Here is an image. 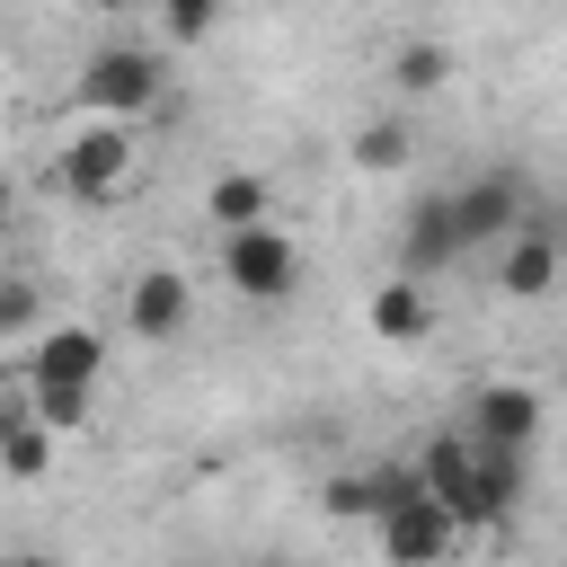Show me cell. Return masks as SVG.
<instances>
[{
	"label": "cell",
	"instance_id": "cell-5",
	"mask_svg": "<svg viewBox=\"0 0 567 567\" xmlns=\"http://www.w3.org/2000/svg\"><path fill=\"white\" fill-rule=\"evenodd\" d=\"M372 532H381V558H390V567H443V558L461 549V523H452L425 487H408Z\"/></svg>",
	"mask_w": 567,
	"mask_h": 567
},
{
	"label": "cell",
	"instance_id": "cell-9",
	"mask_svg": "<svg viewBox=\"0 0 567 567\" xmlns=\"http://www.w3.org/2000/svg\"><path fill=\"white\" fill-rule=\"evenodd\" d=\"M97 372H106V337L97 328L62 319V328L27 337V381H80V390H97Z\"/></svg>",
	"mask_w": 567,
	"mask_h": 567
},
{
	"label": "cell",
	"instance_id": "cell-14",
	"mask_svg": "<svg viewBox=\"0 0 567 567\" xmlns=\"http://www.w3.org/2000/svg\"><path fill=\"white\" fill-rule=\"evenodd\" d=\"M204 213H213V230H248V221H275V186H266L257 168H221V177L204 186Z\"/></svg>",
	"mask_w": 567,
	"mask_h": 567
},
{
	"label": "cell",
	"instance_id": "cell-17",
	"mask_svg": "<svg viewBox=\"0 0 567 567\" xmlns=\"http://www.w3.org/2000/svg\"><path fill=\"white\" fill-rule=\"evenodd\" d=\"M53 443H62L53 425H35V416H18V425L0 434V478H44V470H53Z\"/></svg>",
	"mask_w": 567,
	"mask_h": 567
},
{
	"label": "cell",
	"instance_id": "cell-13",
	"mask_svg": "<svg viewBox=\"0 0 567 567\" xmlns=\"http://www.w3.org/2000/svg\"><path fill=\"white\" fill-rule=\"evenodd\" d=\"M452 257H461V239H452V204H443V195H425V204L408 213V230H399V275H416V284H425V275H443Z\"/></svg>",
	"mask_w": 567,
	"mask_h": 567
},
{
	"label": "cell",
	"instance_id": "cell-4",
	"mask_svg": "<svg viewBox=\"0 0 567 567\" xmlns=\"http://www.w3.org/2000/svg\"><path fill=\"white\" fill-rule=\"evenodd\" d=\"M80 106L142 124V115L159 106V53H142V44H97V53L80 62Z\"/></svg>",
	"mask_w": 567,
	"mask_h": 567
},
{
	"label": "cell",
	"instance_id": "cell-11",
	"mask_svg": "<svg viewBox=\"0 0 567 567\" xmlns=\"http://www.w3.org/2000/svg\"><path fill=\"white\" fill-rule=\"evenodd\" d=\"M470 434H478V443H514V452H523V443L540 434V390H532V381H487V390L470 399Z\"/></svg>",
	"mask_w": 567,
	"mask_h": 567
},
{
	"label": "cell",
	"instance_id": "cell-8",
	"mask_svg": "<svg viewBox=\"0 0 567 567\" xmlns=\"http://www.w3.org/2000/svg\"><path fill=\"white\" fill-rule=\"evenodd\" d=\"M186 310H195V284H186L177 266H142V275L124 284V328H133L142 346H168V337L186 328Z\"/></svg>",
	"mask_w": 567,
	"mask_h": 567
},
{
	"label": "cell",
	"instance_id": "cell-23",
	"mask_svg": "<svg viewBox=\"0 0 567 567\" xmlns=\"http://www.w3.org/2000/svg\"><path fill=\"white\" fill-rule=\"evenodd\" d=\"M80 9H97V18H124V9H142V0H80Z\"/></svg>",
	"mask_w": 567,
	"mask_h": 567
},
{
	"label": "cell",
	"instance_id": "cell-20",
	"mask_svg": "<svg viewBox=\"0 0 567 567\" xmlns=\"http://www.w3.org/2000/svg\"><path fill=\"white\" fill-rule=\"evenodd\" d=\"M9 337H35V284H18V275L0 284V346Z\"/></svg>",
	"mask_w": 567,
	"mask_h": 567
},
{
	"label": "cell",
	"instance_id": "cell-10",
	"mask_svg": "<svg viewBox=\"0 0 567 567\" xmlns=\"http://www.w3.org/2000/svg\"><path fill=\"white\" fill-rule=\"evenodd\" d=\"M363 328H372L381 346H425V337H434V292H425L416 275H390V284H372Z\"/></svg>",
	"mask_w": 567,
	"mask_h": 567
},
{
	"label": "cell",
	"instance_id": "cell-24",
	"mask_svg": "<svg viewBox=\"0 0 567 567\" xmlns=\"http://www.w3.org/2000/svg\"><path fill=\"white\" fill-rule=\"evenodd\" d=\"M9 204H18V186H9V168H0V221H9Z\"/></svg>",
	"mask_w": 567,
	"mask_h": 567
},
{
	"label": "cell",
	"instance_id": "cell-15",
	"mask_svg": "<svg viewBox=\"0 0 567 567\" xmlns=\"http://www.w3.org/2000/svg\"><path fill=\"white\" fill-rule=\"evenodd\" d=\"M452 80V44H434V35H408L399 53H390V89L399 97H434Z\"/></svg>",
	"mask_w": 567,
	"mask_h": 567
},
{
	"label": "cell",
	"instance_id": "cell-22",
	"mask_svg": "<svg viewBox=\"0 0 567 567\" xmlns=\"http://www.w3.org/2000/svg\"><path fill=\"white\" fill-rule=\"evenodd\" d=\"M9 567H71V558H53V549H18Z\"/></svg>",
	"mask_w": 567,
	"mask_h": 567
},
{
	"label": "cell",
	"instance_id": "cell-3",
	"mask_svg": "<svg viewBox=\"0 0 567 567\" xmlns=\"http://www.w3.org/2000/svg\"><path fill=\"white\" fill-rule=\"evenodd\" d=\"M221 284L239 292V301H292V284H301V248H292V230L284 221H248V230H221Z\"/></svg>",
	"mask_w": 567,
	"mask_h": 567
},
{
	"label": "cell",
	"instance_id": "cell-21",
	"mask_svg": "<svg viewBox=\"0 0 567 567\" xmlns=\"http://www.w3.org/2000/svg\"><path fill=\"white\" fill-rule=\"evenodd\" d=\"M27 416V363H0V434Z\"/></svg>",
	"mask_w": 567,
	"mask_h": 567
},
{
	"label": "cell",
	"instance_id": "cell-2",
	"mask_svg": "<svg viewBox=\"0 0 567 567\" xmlns=\"http://www.w3.org/2000/svg\"><path fill=\"white\" fill-rule=\"evenodd\" d=\"M133 168H142V124H124V115H89V124H71V142L53 151V177H62V195H80V204H115V195L133 186Z\"/></svg>",
	"mask_w": 567,
	"mask_h": 567
},
{
	"label": "cell",
	"instance_id": "cell-25",
	"mask_svg": "<svg viewBox=\"0 0 567 567\" xmlns=\"http://www.w3.org/2000/svg\"><path fill=\"white\" fill-rule=\"evenodd\" d=\"M257 567H284V558H257Z\"/></svg>",
	"mask_w": 567,
	"mask_h": 567
},
{
	"label": "cell",
	"instance_id": "cell-19",
	"mask_svg": "<svg viewBox=\"0 0 567 567\" xmlns=\"http://www.w3.org/2000/svg\"><path fill=\"white\" fill-rule=\"evenodd\" d=\"M151 9H159V35L168 44H204L221 27V0H151Z\"/></svg>",
	"mask_w": 567,
	"mask_h": 567
},
{
	"label": "cell",
	"instance_id": "cell-16",
	"mask_svg": "<svg viewBox=\"0 0 567 567\" xmlns=\"http://www.w3.org/2000/svg\"><path fill=\"white\" fill-rule=\"evenodd\" d=\"M89 399H97V390H80V381H27V416H35V425H53L62 443L89 425Z\"/></svg>",
	"mask_w": 567,
	"mask_h": 567
},
{
	"label": "cell",
	"instance_id": "cell-12",
	"mask_svg": "<svg viewBox=\"0 0 567 567\" xmlns=\"http://www.w3.org/2000/svg\"><path fill=\"white\" fill-rule=\"evenodd\" d=\"M408 487H416V470H337L319 505H328L337 523H381V514H390Z\"/></svg>",
	"mask_w": 567,
	"mask_h": 567
},
{
	"label": "cell",
	"instance_id": "cell-1",
	"mask_svg": "<svg viewBox=\"0 0 567 567\" xmlns=\"http://www.w3.org/2000/svg\"><path fill=\"white\" fill-rule=\"evenodd\" d=\"M416 487H425L461 532H496V523L523 505V452H514V443H478V434L461 425V434H434V443H425Z\"/></svg>",
	"mask_w": 567,
	"mask_h": 567
},
{
	"label": "cell",
	"instance_id": "cell-6",
	"mask_svg": "<svg viewBox=\"0 0 567 567\" xmlns=\"http://www.w3.org/2000/svg\"><path fill=\"white\" fill-rule=\"evenodd\" d=\"M443 204H452V239H461V257H470V248H496L505 230L532 221V213H523V177H496V168L470 177V186H452Z\"/></svg>",
	"mask_w": 567,
	"mask_h": 567
},
{
	"label": "cell",
	"instance_id": "cell-18",
	"mask_svg": "<svg viewBox=\"0 0 567 567\" xmlns=\"http://www.w3.org/2000/svg\"><path fill=\"white\" fill-rule=\"evenodd\" d=\"M346 151H354V168L390 177V168H408V151H416V142H408V124H399V115H372V124H363Z\"/></svg>",
	"mask_w": 567,
	"mask_h": 567
},
{
	"label": "cell",
	"instance_id": "cell-7",
	"mask_svg": "<svg viewBox=\"0 0 567 567\" xmlns=\"http://www.w3.org/2000/svg\"><path fill=\"white\" fill-rule=\"evenodd\" d=\"M558 275H567V248H558L540 221H523V230L496 239V292H505V301H549Z\"/></svg>",
	"mask_w": 567,
	"mask_h": 567
}]
</instances>
